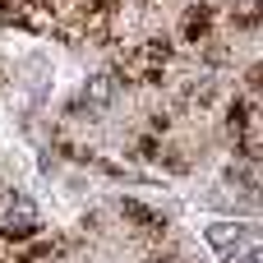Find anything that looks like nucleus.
Segmentation results:
<instances>
[{
  "label": "nucleus",
  "instance_id": "3",
  "mask_svg": "<svg viewBox=\"0 0 263 263\" xmlns=\"http://www.w3.org/2000/svg\"><path fill=\"white\" fill-rule=\"evenodd\" d=\"M213 32H217V9H213V5L194 0V5H185V9H180V23H176V42H180V46L199 51Z\"/></svg>",
  "mask_w": 263,
  "mask_h": 263
},
{
  "label": "nucleus",
  "instance_id": "5",
  "mask_svg": "<svg viewBox=\"0 0 263 263\" xmlns=\"http://www.w3.org/2000/svg\"><path fill=\"white\" fill-rule=\"evenodd\" d=\"M139 263H176V259H166V254H148V259H139Z\"/></svg>",
  "mask_w": 263,
  "mask_h": 263
},
{
  "label": "nucleus",
  "instance_id": "2",
  "mask_svg": "<svg viewBox=\"0 0 263 263\" xmlns=\"http://www.w3.org/2000/svg\"><path fill=\"white\" fill-rule=\"evenodd\" d=\"M37 236H42L37 203L23 199V194H14V199L5 203V213H0V240H5L9 250H18V245H28V240H37Z\"/></svg>",
  "mask_w": 263,
  "mask_h": 263
},
{
  "label": "nucleus",
  "instance_id": "1",
  "mask_svg": "<svg viewBox=\"0 0 263 263\" xmlns=\"http://www.w3.org/2000/svg\"><path fill=\"white\" fill-rule=\"evenodd\" d=\"M208 245L222 263H263V227L259 222H208Z\"/></svg>",
  "mask_w": 263,
  "mask_h": 263
},
{
  "label": "nucleus",
  "instance_id": "4",
  "mask_svg": "<svg viewBox=\"0 0 263 263\" xmlns=\"http://www.w3.org/2000/svg\"><path fill=\"white\" fill-rule=\"evenodd\" d=\"M227 23L236 32H259L263 28V0H231L227 5Z\"/></svg>",
  "mask_w": 263,
  "mask_h": 263
}]
</instances>
